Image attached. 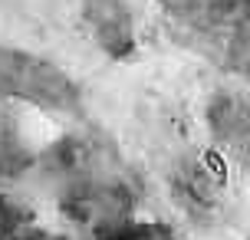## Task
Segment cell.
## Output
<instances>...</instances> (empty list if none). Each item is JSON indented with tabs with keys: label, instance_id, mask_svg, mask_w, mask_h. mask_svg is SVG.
I'll return each instance as SVG.
<instances>
[{
	"label": "cell",
	"instance_id": "obj_1",
	"mask_svg": "<svg viewBox=\"0 0 250 240\" xmlns=\"http://www.w3.org/2000/svg\"><path fill=\"white\" fill-rule=\"evenodd\" d=\"M33 175L73 240H109L138 220L142 181L96 128H76L46 145Z\"/></svg>",
	"mask_w": 250,
	"mask_h": 240
},
{
	"label": "cell",
	"instance_id": "obj_2",
	"mask_svg": "<svg viewBox=\"0 0 250 240\" xmlns=\"http://www.w3.org/2000/svg\"><path fill=\"white\" fill-rule=\"evenodd\" d=\"M0 102L26 105L53 119H79L86 112L83 89L62 66L7 43H0Z\"/></svg>",
	"mask_w": 250,
	"mask_h": 240
},
{
	"label": "cell",
	"instance_id": "obj_3",
	"mask_svg": "<svg viewBox=\"0 0 250 240\" xmlns=\"http://www.w3.org/2000/svg\"><path fill=\"white\" fill-rule=\"evenodd\" d=\"M165 191L178 214L194 227H221L230 214L227 161L217 155L185 152L165 168Z\"/></svg>",
	"mask_w": 250,
	"mask_h": 240
},
{
	"label": "cell",
	"instance_id": "obj_4",
	"mask_svg": "<svg viewBox=\"0 0 250 240\" xmlns=\"http://www.w3.org/2000/svg\"><path fill=\"white\" fill-rule=\"evenodd\" d=\"M201 122L217 158L250 168V89H214L201 105Z\"/></svg>",
	"mask_w": 250,
	"mask_h": 240
},
{
	"label": "cell",
	"instance_id": "obj_5",
	"mask_svg": "<svg viewBox=\"0 0 250 240\" xmlns=\"http://www.w3.org/2000/svg\"><path fill=\"white\" fill-rule=\"evenodd\" d=\"M79 20L92 46L112 60L125 63L138 50V30H135V10L132 0H76Z\"/></svg>",
	"mask_w": 250,
	"mask_h": 240
},
{
	"label": "cell",
	"instance_id": "obj_6",
	"mask_svg": "<svg viewBox=\"0 0 250 240\" xmlns=\"http://www.w3.org/2000/svg\"><path fill=\"white\" fill-rule=\"evenodd\" d=\"M7 105L10 102L0 105V188L23 175H33L37 158L43 152V148L30 145V135H26L20 115H13Z\"/></svg>",
	"mask_w": 250,
	"mask_h": 240
},
{
	"label": "cell",
	"instance_id": "obj_7",
	"mask_svg": "<svg viewBox=\"0 0 250 240\" xmlns=\"http://www.w3.org/2000/svg\"><path fill=\"white\" fill-rule=\"evenodd\" d=\"M227 69L250 89V23L234 26L227 40Z\"/></svg>",
	"mask_w": 250,
	"mask_h": 240
},
{
	"label": "cell",
	"instance_id": "obj_8",
	"mask_svg": "<svg viewBox=\"0 0 250 240\" xmlns=\"http://www.w3.org/2000/svg\"><path fill=\"white\" fill-rule=\"evenodd\" d=\"M0 240H73L66 230H56V227H46L40 224V217L26 220V224H17L10 230H0Z\"/></svg>",
	"mask_w": 250,
	"mask_h": 240
},
{
	"label": "cell",
	"instance_id": "obj_9",
	"mask_svg": "<svg viewBox=\"0 0 250 240\" xmlns=\"http://www.w3.org/2000/svg\"><path fill=\"white\" fill-rule=\"evenodd\" d=\"M244 240H250V234H247V237H244Z\"/></svg>",
	"mask_w": 250,
	"mask_h": 240
}]
</instances>
